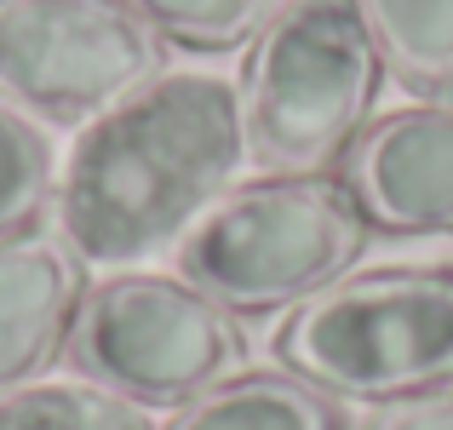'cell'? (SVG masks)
Wrapping results in <instances>:
<instances>
[{"mask_svg": "<svg viewBox=\"0 0 453 430\" xmlns=\"http://www.w3.org/2000/svg\"><path fill=\"white\" fill-rule=\"evenodd\" d=\"M362 430H453V385L431 390V396H408V402H390V408H373V419Z\"/></svg>", "mask_w": 453, "mask_h": 430, "instance_id": "cell-14", "label": "cell"}, {"mask_svg": "<svg viewBox=\"0 0 453 430\" xmlns=\"http://www.w3.org/2000/svg\"><path fill=\"white\" fill-rule=\"evenodd\" d=\"M161 430H344V413L293 373H235L184 402Z\"/></svg>", "mask_w": 453, "mask_h": 430, "instance_id": "cell-9", "label": "cell"}, {"mask_svg": "<svg viewBox=\"0 0 453 430\" xmlns=\"http://www.w3.org/2000/svg\"><path fill=\"white\" fill-rule=\"evenodd\" d=\"M367 247L344 178H258L207 207L178 242V281L230 316H270L327 293Z\"/></svg>", "mask_w": 453, "mask_h": 430, "instance_id": "cell-3", "label": "cell"}, {"mask_svg": "<svg viewBox=\"0 0 453 430\" xmlns=\"http://www.w3.org/2000/svg\"><path fill=\"white\" fill-rule=\"evenodd\" d=\"M0 430H155L138 402L104 385H35L0 396Z\"/></svg>", "mask_w": 453, "mask_h": 430, "instance_id": "cell-11", "label": "cell"}, {"mask_svg": "<svg viewBox=\"0 0 453 430\" xmlns=\"http://www.w3.org/2000/svg\"><path fill=\"white\" fill-rule=\"evenodd\" d=\"M385 58L356 0H281L242 64V143L265 178H321L367 133Z\"/></svg>", "mask_w": 453, "mask_h": 430, "instance_id": "cell-2", "label": "cell"}, {"mask_svg": "<svg viewBox=\"0 0 453 430\" xmlns=\"http://www.w3.org/2000/svg\"><path fill=\"white\" fill-rule=\"evenodd\" d=\"M339 178L367 230L453 235V104H419L367 121Z\"/></svg>", "mask_w": 453, "mask_h": 430, "instance_id": "cell-7", "label": "cell"}, {"mask_svg": "<svg viewBox=\"0 0 453 430\" xmlns=\"http://www.w3.org/2000/svg\"><path fill=\"white\" fill-rule=\"evenodd\" d=\"M385 58L413 98L453 104V0H356Z\"/></svg>", "mask_w": 453, "mask_h": 430, "instance_id": "cell-10", "label": "cell"}, {"mask_svg": "<svg viewBox=\"0 0 453 430\" xmlns=\"http://www.w3.org/2000/svg\"><path fill=\"white\" fill-rule=\"evenodd\" d=\"M166 41L121 0H0V98L52 121L110 115L161 81Z\"/></svg>", "mask_w": 453, "mask_h": 430, "instance_id": "cell-6", "label": "cell"}, {"mask_svg": "<svg viewBox=\"0 0 453 430\" xmlns=\"http://www.w3.org/2000/svg\"><path fill=\"white\" fill-rule=\"evenodd\" d=\"M242 155V104L219 75H161L75 138L58 178L64 242L98 265L144 258L212 207Z\"/></svg>", "mask_w": 453, "mask_h": 430, "instance_id": "cell-1", "label": "cell"}, {"mask_svg": "<svg viewBox=\"0 0 453 430\" xmlns=\"http://www.w3.org/2000/svg\"><path fill=\"white\" fill-rule=\"evenodd\" d=\"M87 293V258L64 235L23 230L0 242V396L23 390L69 350Z\"/></svg>", "mask_w": 453, "mask_h": 430, "instance_id": "cell-8", "label": "cell"}, {"mask_svg": "<svg viewBox=\"0 0 453 430\" xmlns=\"http://www.w3.org/2000/svg\"><path fill=\"white\" fill-rule=\"evenodd\" d=\"M293 379L339 402L431 396L453 385V270H367L304 298L276 333Z\"/></svg>", "mask_w": 453, "mask_h": 430, "instance_id": "cell-4", "label": "cell"}, {"mask_svg": "<svg viewBox=\"0 0 453 430\" xmlns=\"http://www.w3.org/2000/svg\"><path fill=\"white\" fill-rule=\"evenodd\" d=\"M127 12L150 23L161 41L196 46V52H224L265 29V0H121Z\"/></svg>", "mask_w": 453, "mask_h": 430, "instance_id": "cell-12", "label": "cell"}, {"mask_svg": "<svg viewBox=\"0 0 453 430\" xmlns=\"http://www.w3.org/2000/svg\"><path fill=\"white\" fill-rule=\"evenodd\" d=\"M64 356L81 379L138 408H184L235 379L247 339L230 310H219L189 281L115 276L87 293Z\"/></svg>", "mask_w": 453, "mask_h": 430, "instance_id": "cell-5", "label": "cell"}, {"mask_svg": "<svg viewBox=\"0 0 453 430\" xmlns=\"http://www.w3.org/2000/svg\"><path fill=\"white\" fill-rule=\"evenodd\" d=\"M46 196H52L46 138L18 115V104L0 98V242L29 230L46 212Z\"/></svg>", "mask_w": 453, "mask_h": 430, "instance_id": "cell-13", "label": "cell"}]
</instances>
